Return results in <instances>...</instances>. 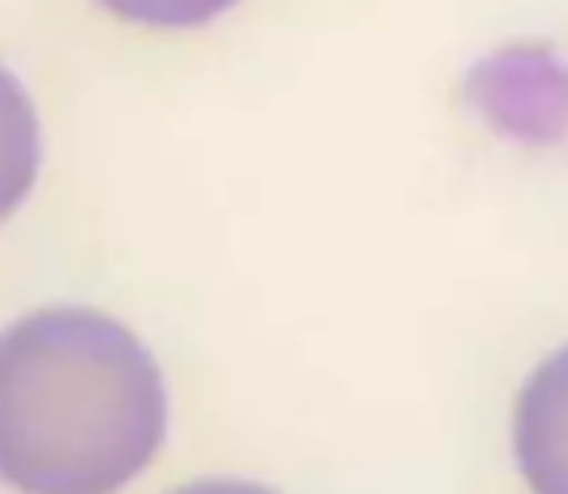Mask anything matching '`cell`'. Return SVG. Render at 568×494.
Here are the masks:
<instances>
[{
  "instance_id": "cell-3",
  "label": "cell",
  "mask_w": 568,
  "mask_h": 494,
  "mask_svg": "<svg viewBox=\"0 0 568 494\" xmlns=\"http://www.w3.org/2000/svg\"><path fill=\"white\" fill-rule=\"evenodd\" d=\"M39 174V121L12 70L0 66V220L28 197Z\"/></svg>"
},
{
  "instance_id": "cell-2",
  "label": "cell",
  "mask_w": 568,
  "mask_h": 494,
  "mask_svg": "<svg viewBox=\"0 0 568 494\" xmlns=\"http://www.w3.org/2000/svg\"><path fill=\"white\" fill-rule=\"evenodd\" d=\"M515 452L534 494H568V348L526 382L518 398Z\"/></svg>"
},
{
  "instance_id": "cell-1",
  "label": "cell",
  "mask_w": 568,
  "mask_h": 494,
  "mask_svg": "<svg viewBox=\"0 0 568 494\" xmlns=\"http://www.w3.org/2000/svg\"><path fill=\"white\" fill-rule=\"evenodd\" d=\"M151 352L93 309H43L0 337V480L20 494H116L159 452Z\"/></svg>"
},
{
  "instance_id": "cell-5",
  "label": "cell",
  "mask_w": 568,
  "mask_h": 494,
  "mask_svg": "<svg viewBox=\"0 0 568 494\" xmlns=\"http://www.w3.org/2000/svg\"><path fill=\"white\" fill-rule=\"evenodd\" d=\"M174 494H275L260 483H244V480H205V483H194V487H182Z\"/></svg>"
},
{
  "instance_id": "cell-4",
  "label": "cell",
  "mask_w": 568,
  "mask_h": 494,
  "mask_svg": "<svg viewBox=\"0 0 568 494\" xmlns=\"http://www.w3.org/2000/svg\"><path fill=\"white\" fill-rule=\"evenodd\" d=\"M101 4L148 28H197L229 12L236 0H101Z\"/></svg>"
}]
</instances>
